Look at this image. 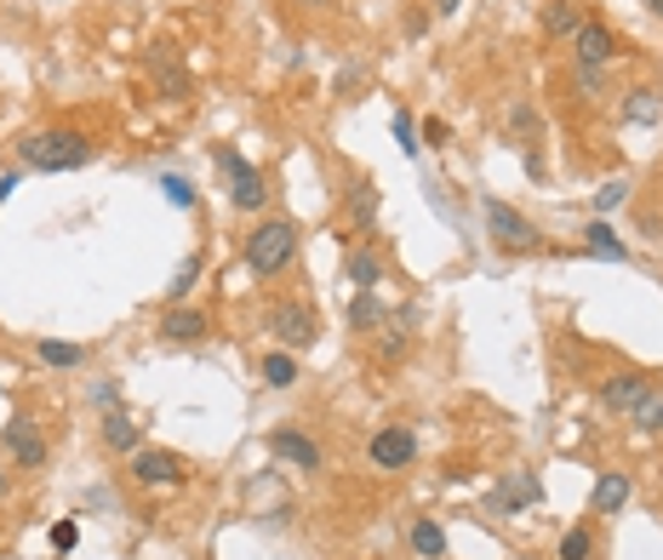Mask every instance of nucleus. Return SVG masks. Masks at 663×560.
Segmentation results:
<instances>
[{
	"label": "nucleus",
	"instance_id": "nucleus-3",
	"mask_svg": "<svg viewBox=\"0 0 663 560\" xmlns=\"http://www.w3.org/2000/svg\"><path fill=\"white\" fill-rule=\"evenodd\" d=\"M212 160H218V172H223L229 201H235L241 212H263V201H270V189H263V172L252 167V160H246V155H235L229 144H218V149H212Z\"/></svg>",
	"mask_w": 663,
	"mask_h": 560
},
{
	"label": "nucleus",
	"instance_id": "nucleus-37",
	"mask_svg": "<svg viewBox=\"0 0 663 560\" xmlns=\"http://www.w3.org/2000/svg\"><path fill=\"white\" fill-rule=\"evenodd\" d=\"M457 7H463V0H435V18H452Z\"/></svg>",
	"mask_w": 663,
	"mask_h": 560
},
{
	"label": "nucleus",
	"instance_id": "nucleus-4",
	"mask_svg": "<svg viewBox=\"0 0 663 560\" xmlns=\"http://www.w3.org/2000/svg\"><path fill=\"white\" fill-rule=\"evenodd\" d=\"M486 235L504 246V252H538L544 235L533 229V218H520L509 201H486Z\"/></svg>",
	"mask_w": 663,
	"mask_h": 560
},
{
	"label": "nucleus",
	"instance_id": "nucleus-11",
	"mask_svg": "<svg viewBox=\"0 0 663 560\" xmlns=\"http://www.w3.org/2000/svg\"><path fill=\"white\" fill-rule=\"evenodd\" d=\"M270 452L281 457V464L304 469V475H315V469H320V446H315L309 435H297V430H275V435H270Z\"/></svg>",
	"mask_w": 663,
	"mask_h": 560
},
{
	"label": "nucleus",
	"instance_id": "nucleus-21",
	"mask_svg": "<svg viewBox=\"0 0 663 560\" xmlns=\"http://www.w3.org/2000/svg\"><path fill=\"white\" fill-rule=\"evenodd\" d=\"M263 383H270V389H292V383H297V355H292V349H275L270 360H263Z\"/></svg>",
	"mask_w": 663,
	"mask_h": 560
},
{
	"label": "nucleus",
	"instance_id": "nucleus-27",
	"mask_svg": "<svg viewBox=\"0 0 663 560\" xmlns=\"http://www.w3.org/2000/svg\"><path fill=\"white\" fill-rule=\"evenodd\" d=\"M623 201H629V183H623V178H612V183H607L601 194H594V212H601V218H607V212H618Z\"/></svg>",
	"mask_w": 663,
	"mask_h": 560
},
{
	"label": "nucleus",
	"instance_id": "nucleus-25",
	"mask_svg": "<svg viewBox=\"0 0 663 560\" xmlns=\"http://www.w3.org/2000/svg\"><path fill=\"white\" fill-rule=\"evenodd\" d=\"M41 360H46V367H81L86 349H81V344H57V338H46V344H41Z\"/></svg>",
	"mask_w": 663,
	"mask_h": 560
},
{
	"label": "nucleus",
	"instance_id": "nucleus-5",
	"mask_svg": "<svg viewBox=\"0 0 663 560\" xmlns=\"http://www.w3.org/2000/svg\"><path fill=\"white\" fill-rule=\"evenodd\" d=\"M131 480H138V486H183L189 469H183V457H178V452L138 446V452H131Z\"/></svg>",
	"mask_w": 663,
	"mask_h": 560
},
{
	"label": "nucleus",
	"instance_id": "nucleus-17",
	"mask_svg": "<svg viewBox=\"0 0 663 560\" xmlns=\"http://www.w3.org/2000/svg\"><path fill=\"white\" fill-rule=\"evenodd\" d=\"M104 446L131 457V452H138V423H131L126 412H109V418H104Z\"/></svg>",
	"mask_w": 663,
	"mask_h": 560
},
{
	"label": "nucleus",
	"instance_id": "nucleus-24",
	"mask_svg": "<svg viewBox=\"0 0 663 560\" xmlns=\"http://www.w3.org/2000/svg\"><path fill=\"white\" fill-rule=\"evenodd\" d=\"M149 63H155V75H160V86H166V97H183L189 92V81H183V70L166 52H149Z\"/></svg>",
	"mask_w": 663,
	"mask_h": 560
},
{
	"label": "nucleus",
	"instance_id": "nucleus-16",
	"mask_svg": "<svg viewBox=\"0 0 663 560\" xmlns=\"http://www.w3.org/2000/svg\"><path fill=\"white\" fill-rule=\"evenodd\" d=\"M407 543H412V554H423V560H446V532H441V520H412Z\"/></svg>",
	"mask_w": 663,
	"mask_h": 560
},
{
	"label": "nucleus",
	"instance_id": "nucleus-23",
	"mask_svg": "<svg viewBox=\"0 0 663 560\" xmlns=\"http://www.w3.org/2000/svg\"><path fill=\"white\" fill-rule=\"evenodd\" d=\"M349 212H355L360 229H372V223H378V189H372V183H355V189H349Z\"/></svg>",
	"mask_w": 663,
	"mask_h": 560
},
{
	"label": "nucleus",
	"instance_id": "nucleus-6",
	"mask_svg": "<svg viewBox=\"0 0 663 560\" xmlns=\"http://www.w3.org/2000/svg\"><path fill=\"white\" fill-rule=\"evenodd\" d=\"M0 452H7L18 469H41L46 464V435L29 418H12L7 430H0Z\"/></svg>",
	"mask_w": 663,
	"mask_h": 560
},
{
	"label": "nucleus",
	"instance_id": "nucleus-38",
	"mask_svg": "<svg viewBox=\"0 0 663 560\" xmlns=\"http://www.w3.org/2000/svg\"><path fill=\"white\" fill-rule=\"evenodd\" d=\"M297 7H309V12H320V7H332V0H297Z\"/></svg>",
	"mask_w": 663,
	"mask_h": 560
},
{
	"label": "nucleus",
	"instance_id": "nucleus-30",
	"mask_svg": "<svg viewBox=\"0 0 663 560\" xmlns=\"http://www.w3.org/2000/svg\"><path fill=\"white\" fill-rule=\"evenodd\" d=\"M194 281H201V257H189L183 270H178V281H172V304H178V298H189V286H194Z\"/></svg>",
	"mask_w": 663,
	"mask_h": 560
},
{
	"label": "nucleus",
	"instance_id": "nucleus-36",
	"mask_svg": "<svg viewBox=\"0 0 663 560\" xmlns=\"http://www.w3.org/2000/svg\"><path fill=\"white\" fill-rule=\"evenodd\" d=\"M18 183H23L18 172H7V178H0V201H12V189H18Z\"/></svg>",
	"mask_w": 663,
	"mask_h": 560
},
{
	"label": "nucleus",
	"instance_id": "nucleus-22",
	"mask_svg": "<svg viewBox=\"0 0 663 560\" xmlns=\"http://www.w3.org/2000/svg\"><path fill=\"white\" fill-rule=\"evenodd\" d=\"M349 326H355V332H372V326H383V304H378V292H355V304H349Z\"/></svg>",
	"mask_w": 663,
	"mask_h": 560
},
{
	"label": "nucleus",
	"instance_id": "nucleus-42",
	"mask_svg": "<svg viewBox=\"0 0 663 560\" xmlns=\"http://www.w3.org/2000/svg\"><path fill=\"white\" fill-rule=\"evenodd\" d=\"M589 560H607V554H589Z\"/></svg>",
	"mask_w": 663,
	"mask_h": 560
},
{
	"label": "nucleus",
	"instance_id": "nucleus-28",
	"mask_svg": "<svg viewBox=\"0 0 663 560\" xmlns=\"http://www.w3.org/2000/svg\"><path fill=\"white\" fill-rule=\"evenodd\" d=\"M394 144H401V155H418V126H412V115H407V109L394 115Z\"/></svg>",
	"mask_w": 663,
	"mask_h": 560
},
{
	"label": "nucleus",
	"instance_id": "nucleus-1",
	"mask_svg": "<svg viewBox=\"0 0 663 560\" xmlns=\"http://www.w3.org/2000/svg\"><path fill=\"white\" fill-rule=\"evenodd\" d=\"M18 160L35 172H81L92 167V138L75 126H52V131H29L18 144Z\"/></svg>",
	"mask_w": 663,
	"mask_h": 560
},
{
	"label": "nucleus",
	"instance_id": "nucleus-8",
	"mask_svg": "<svg viewBox=\"0 0 663 560\" xmlns=\"http://www.w3.org/2000/svg\"><path fill=\"white\" fill-rule=\"evenodd\" d=\"M367 457H372L378 469L401 475V469H412V464H418V435H412V430H378V435H372V446H367Z\"/></svg>",
	"mask_w": 663,
	"mask_h": 560
},
{
	"label": "nucleus",
	"instance_id": "nucleus-14",
	"mask_svg": "<svg viewBox=\"0 0 663 560\" xmlns=\"http://www.w3.org/2000/svg\"><path fill=\"white\" fill-rule=\"evenodd\" d=\"M349 281H355V292H378V281H383V252H378V246H355V252H349Z\"/></svg>",
	"mask_w": 663,
	"mask_h": 560
},
{
	"label": "nucleus",
	"instance_id": "nucleus-39",
	"mask_svg": "<svg viewBox=\"0 0 663 560\" xmlns=\"http://www.w3.org/2000/svg\"><path fill=\"white\" fill-rule=\"evenodd\" d=\"M646 7H652V12H657V18H663V0H646Z\"/></svg>",
	"mask_w": 663,
	"mask_h": 560
},
{
	"label": "nucleus",
	"instance_id": "nucleus-41",
	"mask_svg": "<svg viewBox=\"0 0 663 560\" xmlns=\"http://www.w3.org/2000/svg\"><path fill=\"white\" fill-rule=\"evenodd\" d=\"M515 560H533V554H515Z\"/></svg>",
	"mask_w": 663,
	"mask_h": 560
},
{
	"label": "nucleus",
	"instance_id": "nucleus-2",
	"mask_svg": "<svg viewBox=\"0 0 663 560\" xmlns=\"http://www.w3.org/2000/svg\"><path fill=\"white\" fill-rule=\"evenodd\" d=\"M297 257V229L292 218H263L246 235V270L252 275H286V263Z\"/></svg>",
	"mask_w": 663,
	"mask_h": 560
},
{
	"label": "nucleus",
	"instance_id": "nucleus-33",
	"mask_svg": "<svg viewBox=\"0 0 663 560\" xmlns=\"http://www.w3.org/2000/svg\"><path fill=\"white\" fill-rule=\"evenodd\" d=\"M509 126L520 131V138H538V109H533V104H520V109L509 115Z\"/></svg>",
	"mask_w": 663,
	"mask_h": 560
},
{
	"label": "nucleus",
	"instance_id": "nucleus-18",
	"mask_svg": "<svg viewBox=\"0 0 663 560\" xmlns=\"http://www.w3.org/2000/svg\"><path fill=\"white\" fill-rule=\"evenodd\" d=\"M657 115H663L657 92H646V86L629 92V104H623V120H629V126H657Z\"/></svg>",
	"mask_w": 663,
	"mask_h": 560
},
{
	"label": "nucleus",
	"instance_id": "nucleus-31",
	"mask_svg": "<svg viewBox=\"0 0 663 560\" xmlns=\"http://www.w3.org/2000/svg\"><path fill=\"white\" fill-rule=\"evenodd\" d=\"M160 189H166V201H172V207H183V212L194 207V189L183 178H160Z\"/></svg>",
	"mask_w": 663,
	"mask_h": 560
},
{
	"label": "nucleus",
	"instance_id": "nucleus-40",
	"mask_svg": "<svg viewBox=\"0 0 663 560\" xmlns=\"http://www.w3.org/2000/svg\"><path fill=\"white\" fill-rule=\"evenodd\" d=\"M0 498H7V469H0Z\"/></svg>",
	"mask_w": 663,
	"mask_h": 560
},
{
	"label": "nucleus",
	"instance_id": "nucleus-9",
	"mask_svg": "<svg viewBox=\"0 0 663 560\" xmlns=\"http://www.w3.org/2000/svg\"><path fill=\"white\" fill-rule=\"evenodd\" d=\"M572 57L583 63V70H607V63L618 57V35L607 23H578V35H572Z\"/></svg>",
	"mask_w": 663,
	"mask_h": 560
},
{
	"label": "nucleus",
	"instance_id": "nucleus-35",
	"mask_svg": "<svg viewBox=\"0 0 663 560\" xmlns=\"http://www.w3.org/2000/svg\"><path fill=\"white\" fill-rule=\"evenodd\" d=\"M423 138H429V144H446V120L429 115V120H423Z\"/></svg>",
	"mask_w": 663,
	"mask_h": 560
},
{
	"label": "nucleus",
	"instance_id": "nucleus-12",
	"mask_svg": "<svg viewBox=\"0 0 663 560\" xmlns=\"http://www.w3.org/2000/svg\"><path fill=\"white\" fill-rule=\"evenodd\" d=\"M207 338V315L201 309H166L160 315V344H201Z\"/></svg>",
	"mask_w": 663,
	"mask_h": 560
},
{
	"label": "nucleus",
	"instance_id": "nucleus-32",
	"mask_svg": "<svg viewBox=\"0 0 663 560\" xmlns=\"http://www.w3.org/2000/svg\"><path fill=\"white\" fill-rule=\"evenodd\" d=\"M578 92L583 97H601L607 92V70H583V63H578Z\"/></svg>",
	"mask_w": 663,
	"mask_h": 560
},
{
	"label": "nucleus",
	"instance_id": "nucleus-26",
	"mask_svg": "<svg viewBox=\"0 0 663 560\" xmlns=\"http://www.w3.org/2000/svg\"><path fill=\"white\" fill-rule=\"evenodd\" d=\"M594 554V532L589 526H572L567 538H560V560H589Z\"/></svg>",
	"mask_w": 663,
	"mask_h": 560
},
{
	"label": "nucleus",
	"instance_id": "nucleus-34",
	"mask_svg": "<svg viewBox=\"0 0 663 560\" xmlns=\"http://www.w3.org/2000/svg\"><path fill=\"white\" fill-rule=\"evenodd\" d=\"M383 355H389V360L407 355V326H389V332H383Z\"/></svg>",
	"mask_w": 663,
	"mask_h": 560
},
{
	"label": "nucleus",
	"instance_id": "nucleus-13",
	"mask_svg": "<svg viewBox=\"0 0 663 560\" xmlns=\"http://www.w3.org/2000/svg\"><path fill=\"white\" fill-rule=\"evenodd\" d=\"M629 492H635V486H629V475H623V469H612V475H601V480H594V492H589V509H594V515H618V509L629 504Z\"/></svg>",
	"mask_w": 663,
	"mask_h": 560
},
{
	"label": "nucleus",
	"instance_id": "nucleus-7",
	"mask_svg": "<svg viewBox=\"0 0 663 560\" xmlns=\"http://www.w3.org/2000/svg\"><path fill=\"white\" fill-rule=\"evenodd\" d=\"M263 326L286 344V349H309L320 332H315V315L304 309V304H275L270 315H263Z\"/></svg>",
	"mask_w": 663,
	"mask_h": 560
},
{
	"label": "nucleus",
	"instance_id": "nucleus-19",
	"mask_svg": "<svg viewBox=\"0 0 663 560\" xmlns=\"http://www.w3.org/2000/svg\"><path fill=\"white\" fill-rule=\"evenodd\" d=\"M629 423H635V435H663V389L641 394V406L629 412Z\"/></svg>",
	"mask_w": 663,
	"mask_h": 560
},
{
	"label": "nucleus",
	"instance_id": "nucleus-29",
	"mask_svg": "<svg viewBox=\"0 0 663 560\" xmlns=\"http://www.w3.org/2000/svg\"><path fill=\"white\" fill-rule=\"evenodd\" d=\"M75 543H81V526H75V520H57V526H52V549L70 554Z\"/></svg>",
	"mask_w": 663,
	"mask_h": 560
},
{
	"label": "nucleus",
	"instance_id": "nucleus-20",
	"mask_svg": "<svg viewBox=\"0 0 663 560\" xmlns=\"http://www.w3.org/2000/svg\"><path fill=\"white\" fill-rule=\"evenodd\" d=\"M578 0H549V7H544V29H549V35H578Z\"/></svg>",
	"mask_w": 663,
	"mask_h": 560
},
{
	"label": "nucleus",
	"instance_id": "nucleus-10",
	"mask_svg": "<svg viewBox=\"0 0 663 560\" xmlns=\"http://www.w3.org/2000/svg\"><path fill=\"white\" fill-rule=\"evenodd\" d=\"M641 394H652V378H646V372H618V378L601 383V406H607V412H635Z\"/></svg>",
	"mask_w": 663,
	"mask_h": 560
},
{
	"label": "nucleus",
	"instance_id": "nucleus-15",
	"mask_svg": "<svg viewBox=\"0 0 663 560\" xmlns=\"http://www.w3.org/2000/svg\"><path fill=\"white\" fill-rule=\"evenodd\" d=\"M583 246H589L594 257H607V263H623V257H629V246L618 241V229H612L607 218H594V223L583 229Z\"/></svg>",
	"mask_w": 663,
	"mask_h": 560
}]
</instances>
